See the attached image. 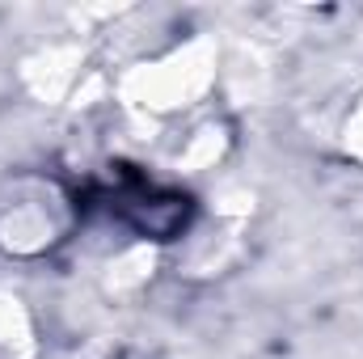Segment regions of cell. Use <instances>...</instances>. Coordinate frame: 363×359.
<instances>
[{
  "mask_svg": "<svg viewBox=\"0 0 363 359\" xmlns=\"http://www.w3.org/2000/svg\"><path fill=\"white\" fill-rule=\"evenodd\" d=\"M77 203L55 178L21 174L0 186V250L9 258H38L68 241Z\"/></svg>",
  "mask_w": 363,
  "mask_h": 359,
  "instance_id": "cell-1",
  "label": "cell"
},
{
  "mask_svg": "<svg viewBox=\"0 0 363 359\" xmlns=\"http://www.w3.org/2000/svg\"><path fill=\"white\" fill-rule=\"evenodd\" d=\"M211 85H216V47L207 38H190L135 64L123 77V97L148 114H169L194 106Z\"/></svg>",
  "mask_w": 363,
  "mask_h": 359,
  "instance_id": "cell-2",
  "label": "cell"
},
{
  "mask_svg": "<svg viewBox=\"0 0 363 359\" xmlns=\"http://www.w3.org/2000/svg\"><path fill=\"white\" fill-rule=\"evenodd\" d=\"M342 144H347V153L363 161V97L355 101V110L347 114V123H342Z\"/></svg>",
  "mask_w": 363,
  "mask_h": 359,
  "instance_id": "cell-3",
  "label": "cell"
}]
</instances>
